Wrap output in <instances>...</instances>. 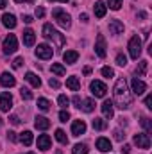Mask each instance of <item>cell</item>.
<instances>
[{
	"label": "cell",
	"mask_w": 152,
	"mask_h": 154,
	"mask_svg": "<svg viewBox=\"0 0 152 154\" xmlns=\"http://www.w3.org/2000/svg\"><path fill=\"white\" fill-rule=\"evenodd\" d=\"M134 143L141 149H149L150 147V138H149L147 133H138V134H134Z\"/></svg>",
	"instance_id": "obj_8"
},
{
	"label": "cell",
	"mask_w": 152,
	"mask_h": 154,
	"mask_svg": "<svg viewBox=\"0 0 152 154\" xmlns=\"http://www.w3.org/2000/svg\"><path fill=\"white\" fill-rule=\"evenodd\" d=\"M57 102H59V106H61L63 109H66V108H68V104H70V99H68L66 95H59Z\"/></svg>",
	"instance_id": "obj_34"
},
{
	"label": "cell",
	"mask_w": 152,
	"mask_h": 154,
	"mask_svg": "<svg viewBox=\"0 0 152 154\" xmlns=\"http://www.w3.org/2000/svg\"><path fill=\"white\" fill-rule=\"evenodd\" d=\"M72 154H88V145L86 143H77V145H74Z\"/></svg>",
	"instance_id": "obj_29"
},
{
	"label": "cell",
	"mask_w": 152,
	"mask_h": 154,
	"mask_svg": "<svg viewBox=\"0 0 152 154\" xmlns=\"http://www.w3.org/2000/svg\"><path fill=\"white\" fill-rule=\"evenodd\" d=\"M34 41H36L34 31H32V29H25V31H23V45L32 47V45H34Z\"/></svg>",
	"instance_id": "obj_18"
},
{
	"label": "cell",
	"mask_w": 152,
	"mask_h": 154,
	"mask_svg": "<svg viewBox=\"0 0 152 154\" xmlns=\"http://www.w3.org/2000/svg\"><path fill=\"white\" fill-rule=\"evenodd\" d=\"M84 133H86V122L84 120H75L72 124V134L74 136H81Z\"/></svg>",
	"instance_id": "obj_12"
},
{
	"label": "cell",
	"mask_w": 152,
	"mask_h": 154,
	"mask_svg": "<svg viewBox=\"0 0 152 154\" xmlns=\"http://www.w3.org/2000/svg\"><path fill=\"white\" fill-rule=\"evenodd\" d=\"M140 124L145 127V131L147 133H150L152 131V124H150V118H147V116H141V120H140Z\"/></svg>",
	"instance_id": "obj_33"
},
{
	"label": "cell",
	"mask_w": 152,
	"mask_h": 154,
	"mask_svg": "<svg viewBox=\"0 0 152 154\" xmlns=\"http://www.w3.org/2000/svg\"><path fill=\"white\" fill-rule=\"evenodd\" d=\"M59 120H61V122H66V120H70V113H68L66 109L59 111Z\"/></svg>",
	"instance_id": "obj_39"
},
{
	"label": "cell",
	"mask_w": 152,
	"mask_h": 154,
	"mask_svg": "<svg viewBox=\"0 0 152 154\" xmlns=\"http://www.w3.org/2000/svg\"><path fill=\"white\" fill-rule=\"evenodd\" d=\"M129 54L132 59H138L140 54H141V39L138 36H132L131 41H129Z\"/></svg>",
	"instance_id": "obj_4"
},
{
	"label": "cell",
	"mask_w": 152,
	"mask_h": 154,
	"mask_svg": "<svg viewBox=\"0 0 152 154\" xmlns=\"http://www.w3.org/2000/svg\"><path fill=\"white\" fill-rule=\"evenodd\" d=\"M43 36L47 39H52V41L56 43V47H63V45H65V36H63L59 31H56L50 23H45V25H43Z\"/></svg>",
	"instance_id": "obj_2"
},
{
	"label": "cell",
	"mask_w": 152,
	"mask_h": 154,
	"mask_svg": "<svg viewBox=\"0 0 152 154\" xmlns=\"http://www.w3.org/2000/svg\"><path fill=\"white\" fill-rule=\"evenodd\" d=\"M113 95H114V104H116V108H120V109H129V108L132 106V93L129 91L125 79H118V81H116Z\"/></svg>",
	"instance_id": "obj_1"
},
{
	"label": "cell",
	"mask_w": 152,
	"mask_h": 154,
	"mask_svg": "<svg viewBox=\"0 0 152 154\" xmlns=\"http://www.w3.org/2000/svg\"><path fill=\"white\" fill-rule=\"evenodd\" d=\"M23 65V57H16L14 61H13V68H20Z\"/></svg>",
	"instance_id": "obj_40"
},
{
	"label": "cell",
	"mask_w": 152,
	"mask_h": 154,
	"mask_svg": "<svg viewBox=\"0 0 152 154\" xmlns=\"http://www.w3.org/2000/svg\"><path fill=\"white\" fill-rule=\"evenodd\" d=\"M100 72H102V75H104V77H113L114 75V70H113V68H109V66H104Z\"/></svg>",
	"instance_id": "obj_38"
},
{
	"label": "cell",
	"mask_w": 152,
	"mask_h": 154,
	"mask_svg": "<svg viewBox=\"0 0 152 154\" xmlns=\"http://www.w3.org/2000/svg\"><path fill=\"white\" fill-rule=\"evenodd\" d=\"M27 154H36V152H27Z\"/></svg>",
	"instance_id": "obj_56"
},
{
	"label": "cell",
	"mask_w": 152,
	"mask_h": 154,
	"mask_svg": "<svg viewBox=\"0 0 152 154\" xmlns=\"http://www.w3.org/2000/svg\"><path fill=\"white\" fill-rule=\"evenodd\" d=\"M0 125H2V118H0Z\"/></svg>",
	"instance_id": "obj_57"
},
{
	"label": "cell",
	"mask_w": 152,
	"mask_h": 154,
	"mask_svg": "<svg viewBox=\"0 0 152 154\" xmlns=\"http://www.w3.org/2000/svg\"><path fill=\"white\" fill-rule=\"evenodd\" d=\"M36 16H38V18H43V16H45V9H43V7H36Z\"/></svg>",
	"instance_id": "obj_44"
},
{
	"label": "cell",
	"mask_w": 152,
	"mask_h": 154,
	"mask_svg": "<svg viewBox=\"0 0 152 154\" xmlns=\"http://www.w3.org/2000/svg\"><path fill=\"white\" fill-rule=\"evenodd\" d=\"M93 9H95V16L97 18H104L106 16V4L104 2H95Z\"/></svg>",
	"instance_id": "obj_23"
},
{
	"label": "cell",
	"mask_w": 152,
	"mask_h": 154,
	"mask_svg": "<svg viewBox=\"0 0 152 154\" xmlns=\"http://www.w3.org/2000/svg\"><path fill=\"white\" fill-rule=\"evenodd\" d=\"M147 65H149V61H145V59H143V61H140V65H138V68H136V77L140 75H145V74H147Z\"/></svg>",
	"instance_id": "obj_30"
},
{
	"label": "cell",
	"mask_w": 152,
	"mask_h": 154,
	"mask_svg": "<svg viewBox=\"0 0 152 154\" xmlns=\"http://www.w3.org/2000/svg\"><path fill=\"white\" fill-rule=\"evenodd\" d=\"M2 48H4V54H13L18 48V39H16V36L14 34L5 36L4 43H2Z\"/></svg>",
	"instance_id": "obj_5"
},
{
	"label": "cell",
	"mask_w": 152,
	"mask_h": 154,
	"mask_svg": "<svg viewBox=\"0 0 152 154\" xmlns=\"http://www.w3.org/2000/svg\"><path fill=\"white\" fill-rule=\"evenodd\" d=\"M123 138H125V134H123V133H122L120 129H116V131H114V140H118V142H122Z\"/></svg>",
	"instance_id": "obj_41"
},
{
	"label": "cell",
	"mask_w": 152,
	"mask_h": 154,
	"mask_svg": "<svg viewBox=\"0 0 152 154\" xmlns=\"http://www.w3.org/2000/svg\"><path fill=\"white\" fill-rule=\"evenodd\" d=\"M63 59H65L66 65H74L77 59H79V52H75V50H66L63 54Z\"/></svg>",
	"instance_id": "obj_19"
},
{
	"label": "cell",
	"mask_w": 152,
	"mask_h": 154,
	"mask_svg": "<svg viewBox=\"0 0 152 154\" xmlns=\"http://www.w3.org/2000/svg\"><path fill=\"white\" fill-rule=\"evenodd\" d=\"M36 56H38L39 59H50V57H52V47H48L47 43L38 45V48H36Z\"/></svg>",
	"instance_id": "obj_11"
},
{
	"label": "cell",
	"mask_w": 152,
	"mask_h": 154,
	"mask_svg": "<svg viewBox=\"0 0 152 154\" xmlns=\"http://www.w3.org/2000/svg\"><path fill=\"white\" fill-rule=\"evenodd\" d=\"M56 140H57L59 143H63V145H66V143H68V138H66V133H65L63 129H57V131H56Z\"/></svg>",
	"instance_id": "obj_28"
},
{
	"label": "cell",
	"mask_w": 152,
	"mask_h": 154,
	"mask_svg": "<svg viewBox=\"0 0 152 154\" xmlns=\"http://www.w3.org/2000/svg\"><path fill=\"white\" fill-rule=\"evenodd\" d=\"M108 127V122L104 120V118H95L93 120V129H97V131H104Z\"/></svg>",
	"instance_id": "obj_27"
},
{
	"label": "cell",
	"mask_w": 152,
	"mask_h": 154,
	"mask_svg": "<svg viewBox=\"0 0 152 154\" xmlns=\"http://www.w3.org/2000/svg\"><path fill=\"white\" fill-rule=\"evenodd\" d=\"M131 86H132V93H134V95H143V93L147 91V84H145L143 81H140L138 77H134V79L131 81Z\"/></svg>",
	"instance_id": "obj_10"
},
{
	"label": "cell",
	"mask_w": 152,
	"mask_h": 154,
	"mask_svg": "<svg viewBox=\"0 0 152 154\" xmlns=\"http://www.w3.org/2000/svg\"><path fill=\"white\" fill-rule=\"evenodd\" d=\"M72 102L75 104V108H81V102H82V100H81V97H79V95H75V97L72 99Z\"/></svg>",
	"instance_id": "obj_45"
},
{
	"label": "cell",
	"mask_w": 152,
	"mask_h": 154,
	"mask_svg": "<svg viewBox=\"0 0 152 154\" xmlns=\"http://www.w3.org/2000/svg\"><path fill=\"white\" fill-rule=\"evenodd\" d=\"M108 4H109V7H111L113 11H118V9L122 7V0H108Z\"/></svg>",
	"instance_id": "obj_36"
},
{
	"label": "cell",
	"mask_w": 152,
	"mask_h": 154,
	"mask_svg": "<svg viewBox=\"0 0 152 154\" xmlns=\"http://www.w3.org/2000/svg\"><path fill=\"white\" fill-rule=\"evenodd\" d=\"M11 108H13V97H11V93H9V91L0 93V109L7 113Z\"/></svg>",
	"instance_id": "obj_7"
},
{
	"label": "cell",
	"mask_w": 152,
	"mask_h": 154,
	"mask_svg": "<svg viewBox=\"0 0 152 154\" xmlns=\"http://www.w3.org/2000/svg\"><path fill=\"white\" fill-rule=\"evenodd\" d=\"M20 95H22V99H25V100H32V93H31V90H27V88H22V90H20Z\"/></svg>",
	"instance_id": "obj_35"
},
{
	"label": "cell",
	"mask_w": 152,
	"mask_h": 154,
	"mask_svg": "<svg viewBox=\"0 0 152 154\" xmlns=\"http://www.w3.org/2000/svg\"><path fill=\"white\" fill-rule=\"evenodd\" d=\"M14 2H18V4H22V2H27V4H32L34 0H14Z\"/></svg>",
	"instance_id": "obj_53"
},
{
	"label": "cell",
	"mask_w": 152,
	"mask_h": 154,
	"mask_svg": "<svg viewBox=\"0 0 152 154\" xmlns=\"http://www.w3.org/2000/svg\"><path fill=\"white\" fill-rule=\"evenodd\" d=\"M88 74H91V68H90V66L84 68V75H88Z\"/></svg>",
	"instance_id": "obj_52"
},
{
	"label": "cell",
	"mask_w": 152,
	"mask_h": 154,
	"mask_svg": "<svg viewBox=\"0 0 152 154\" xmlns=\"http://www.w3.org/2000/svg\"><path fill=\"white\" fill-rule=\"evenodd\" d=\"M7 138H9V142H16V140H18V136H16L14 131H9V133H7Z\"/></svg>",
	"instance_id": "obj_43"
},
{
	"label": "cell",
	"mask_w": 152,
	"mask_h": 154,
	"mask_svg": "<svg viewBox=\"0 0 152 154\" xmlns=\"http://www.w3.org/2000/svg\"><path fill=\"white\" fill-rule=\"evenodd\" d=\"M97 149H99L100 152H109V151H111V142H109L108 138H99V140H97Z\"/></svg>",
	"instance_id": "obj_20"
},
{
	"label": "cell",
	"mask_w": 152,
	"mask_h": 154,
	"mask_svg": "<svg viewBox=\"0 0 152 154\" xmlns=\"http://www.w3.org/2000/svg\"><path fill=\"white\" fill-rule=\"evenodd\" d=\"M32 140H34V136H32V133H31V131H23V133L20 134V142H22L25 147H29V145L32 143Z\"/></svg>",
	"instance_id": "obj_25"
},
{
	"label": "cell",
	"mask_w": 152,
	"mask_h": 154,
	"mask_svg": "<svg viewBox=\"0 0 152 154\" xmlns=\"http://www.w3.org/2000/svg\"><path fill=\"white\" fill-rule=\"evenodd\" d=\"M122 152L129 154V152H131V145H123V147H122Z\"/></svg>",
	"instance_id": "obj_49"
},
{
	"label": "cell",
	"mask_w": 152,
	"mask_h": 154,
	"mask_svg": "<svg viewBox=\"0 0 152 154\" xmlns=\"http://www.w3.org/2000/svg\"><path fill=\"white\" fill-rule=\"evenodd\" d=\"M108 47H106V39L102 34H99L97 36V45H95V54L99 56V57H106V54H108V50H106Z\"/></svg>",
	"instance_id": "obj_9"
},
{
	"label": "cell",
	"mask_w": 152,
	"mask_h": 154,
	"mask_svg": "<svg viewBox=\"0 0 152 154\" xmlns=\"http://www.w3.org/2000/svg\"><path fill=\"white\" fill-rule=\"evenodd\" d=\"M109 31H111V34H122L123 32V23L120 20H111L109 22Z\"/></svg>",
	"instance_id": "obj_21"
},
{
	"label": "cell",
	"mask_w": 152,
	"mask_h": 154,
	"mask_svg": "<svg viewBox=\"0 0 152 154\" xmlns=\"http://www.w3.org/2000/svg\"><path fill=\"white\" fill-rule=\"evenodd\" d=\"M66 88H70V90L77 91V90L81 88V81H79L77 77H68V79H66Z\"/></svg>",
	"instance_id": "obj_26"
},
{
	"label": "cell",
	"mask_w": 152,
	"mask_h": 154,
	"mask_svg": "<svg viewBox=\"0 0 152 154\" xmlns=\"http://www.w3.org/2000/svg\"><path fill=\"white\" fill-rule=\"evenodd\" d=\"M81 109H82L84 113H91V111L95 109V102H93V99H86V100H82V102H81Z\"/></svg>",
	"instance_id": "obj_24"
},
{
	"label": "cell",
	"mask_w": 152,
	"mask_h": 154,
	"mask_svg": "<svg viewBox=\"0 0 152 154\" xmlns=\"http://www.w3.org/2000/svg\"><path fill=\"white\" fill-rule=\"evenodd\" d=\"M50 70H52V72H54L56 75H59V77H61V75H65V74H66V70H65V66H63V65H59V63H54Z\"/></svg>",
	"instance_id": "obj_31"
},
{
	"label": "cell",
	"mask_w": 152,
	"mask_h": 154,
	"mask_svg": "<svg viewBox=\"0 0 152 154\" xmlns=\"http://www.w3.org/2000/svg\"><path fill=\"white\" fill-rule=\"evenodd\" d=\"M25 81H27L29 84H32L34 88H39V86H41V79H39L36 74H32V72H27V74H25Z\"/></svg>",
	"instance_id": "obj_22"
},
{
	"label": "cell",
	"mask_w": 152,
	"mask_h": 154,
	"mask_svg": "<svg viewBox=\"0 0 152 154\" xmlns=\"http://www.w3.org/2000/svg\"><path fill=\"white\" fill-rule=\"evenodd\" d=\"M90 90H91V93L95 97H106V93H108V86L104 82H100V81H91Z\"/></svg>",
	"instance_id": "obj_6"
},
{
	"label": "cell",
	"mask_w": 152,
	"mask_h": 154,
	"mask_svg": "<svg viewBox=\"0 0 152 154\" xmlns=\"http://www.w3.org/2000/svg\"><path fill=\"white\" fill-rule=\"evenodd\" d=\"M145 106H147L149 109H152V95H147V99H145Z\"/></svg>",
	"instance_id": "obj_46"
},
{
	"label": "cell",
	"mask_w": 152,
	"mask_h": 154,
	"mask_svg": "<svg viewBox=\"0 0 152 154\" xmlns=\"http://www.w3.org/2000/svg\"><path fill=\"white\" fill-rule=\"evenodd\" d=\"M102 113H104V116L109 120V118H113L114 115V106H113V102L111 100H104L102 102Z\"/></svg>",
	"instance_id": "obj_15"
},
{
	"label": "cell",
	"mask_w": 152,
	"mask_h": 154,
	"mask_svg": "<svg viewBox=\"0 0 152 154\" xmlns=\"http://www.w3.org/2000/svg\"><path fill=\"white\" fill-rule=\"evenodd\" d=\"M48 2H63V4H66L68 0H48Z\"/></svg>",
	"instance_id": "obj_55"
},
{
	"label": "cell",
	"mask_w": 152,
	"mask_h": 154,
	"mask_svg": "<svg viewBox=\"0 0 152 154\" xmlns=\"http://www.w3.org/2000/svg\"><path fill=\"white\" fill-rule=\"evenodd\" d=\"M116 65L125 66V65H127V57H125L123 54H118V56H116Z\"/></svg>",
	"instance_id": "obj_37"
},
{
	"label": "cell",
	"mask_w": 152,
	"mask_h": 154,
	"mask_svg": "<svg viewBox=\"0 0 152 154\" xmlns=\"http://www.w3.org/2000/svg\"><path fill=\"white\" fill-rule=\"evenodd\" d=\"M0 84H2L4 88H13V86L16 84V79L11 75L9 72H4V74L0 75Z\"/></svg>",
	"instance_id": "obj_13"
},
{
	"label": "cell",
	"mask_w": 152,
	"mask_h": 154,
	"mask_svg": "<svg viewBox=\"0 0 152 154\" xmlns=\"http://www.w3.org/2000/svg\"><path fill=\"white\" fill-rule=\"evenodd\" d=\"M38 108L41 109V111H48V109H50V102H48L47 99L41 97V99H38Z\"/></svg>",
	"instance_id": "obj_32"
},
{
	"label": "cell",
	"mask_w": 152,
	"mask_h": 154,
	"mask_svg": "<svg viewBox=\"0 0 152 154\" xmlns=\"http://www.w3.org/2000/svg\"><path fill=\"white\" fill-rule=\"evenodd\" d=\"M50 143L52 142H50V136L48 134H41L38 138V149L39 151H48L50 149Z\"/></svg>",
	"instance_id": "obj_17"
},
{
	"label": "cell",
	"mask_w": 152,
	"mask_h": 154,
	"mask_svg": "<svg viewBox=\"0 0 152 154\" xmlns=\"http://www.w3.org/2000/svg\"><path fill=\"white\" fill-rule=\"evenodd\" d=\"M22 20H23L25 23H32V16H29V14H23V16H22Z\"/></svg>",
	"instance_id": "obj_48"
},
{
	"label": "cell",
	"mask_w": 152,
	"mask_h": 154,
	"mask_svg": "<svg viewBox=\"0 0 152 154\" xmlns=\"http://www.w3.org/2000/svg\"><path fill=\"white\" fill-rule=\"evenodd\" d=\"M138 18H141V20H143V18H147V13H143V11H140V13H138Z\"/></svg>",
	"instance_id": "obj_50"
},
{
	"label": "cell",
	"mask_w": 152,
	"mask_h": 154,
	"mask_svg": "<svg viewBox=\"0 0 152 154\" xmlns=\"http://www.w3.org/2000/svg\"><path fill=\"white\" fill-rule=\"evenodd\" d=\"M5 5H7V4H5V0H0V9H4Z\"/></svg>",
	"instance_id": "obj_54"
},
{
	"label": "cell",
	"mask_w": 152,
	"mask_h": 154,
	"mask_svg": "<svg viewBox=\"0 0 152 154\" xmlns=\"http://www.w3.org/2000/svg\"><path fill=\"white\" fill-rule=\"evenodd\" d=\"M34 127L39 129V131H47L50 127V120L47 116H36L34 118Z\"/></svg>",
	"instance_id": "obj_14"
},
{
	"label": "cell",
	"mask_w": 152,
	"mask_h": 154,
	"mask_svg": "<svg viewBox=\"0 0 152 154\" xmlns=\"http://www.w3.org/2000/svg\"><path fill=\"white\" fill-rule=\"evenodd\" d=\"M2 23L7 27V29H14L16 27V18H14V14H9V13H5L4 16H2Z\"/></svg>",
	"instance_id": "obj_16"
},
{
	"label": "cell",
	"mask_w": 152,
	"mask_h": 154,
	"mask_svg": "<svg viewBox=\"0 0 152 154\" xmlns=\"http://www.w3.org/2000/svg\"><path fill=\"white\" fill-rule=\"evenodd\" d=\"M9 120H11V124H13V125H18V124H20V118H18L16 115H11Z\"/></svg>",
	"instance_id": "obj_47"
},
{
	"label": "cell",
	"mask_w": 152,
	"mask_h": 154,
	"mask_svg": "<svg viewBox=\"0 0 152 154\" xmlns=\"http://www.w3.org/2000/svg\"><path fill=\"white\" fill-rule=\"evenodd\" d=\"M48 86L54 88V90H57V88H59V81H57V79H50V81H48Z\"/></svg>",
	"instance_id": "obj_42"
},
{
	"label": "cell",
	"mask_w": 152,
	"mask_h": 154,
	"mask_svg": "<svg viewBox=\"0 0 152 154\" xmlns=\"http://www.w3.org/2000/svg\"><path fill=\"white\" fill-rule=\"evenodd\" d=\"M52 18L57 22V25H61L63 29H68L70 27V14L66 13V11H63V9H54L52 11Z\"/></svg>",
	"instance_id": "obj_3"
},
{
	"label": "cell",
	"mask_w": 152,
	"mask_h": 154,
	"mask_svg": "<svg viewBox=\"0 0 152 154\" xmlns=\"http://www.w3.org/2000/svg\"><path fill=\"white\" fill-rule=\"evenodd\" d=\"M81 22H88V14H86V13L81 14Z\"/></svg>",
	"instance_id": "obj_51"
}]
</instances>
